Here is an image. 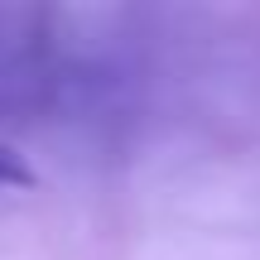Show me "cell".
<instances>
[{"mask_svg": "<svg viewBox=\"0 0 260 260\" xmlns=\"http://www.w3.org/2000/svg\"><path fill=\"white\" fill-rule=\"evenodd\" d=\"M29 183H34V169H29L15 149L0 145V188H29Z\"/></svg>", "mask_w": 260, "mask_h": 260, "instance_id": "obj_1", "label": "cell"}]
</instances>
